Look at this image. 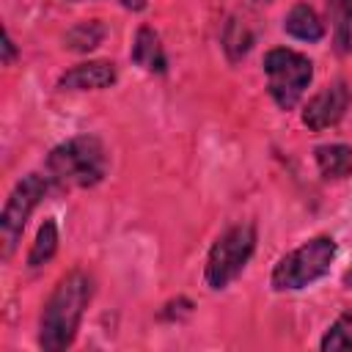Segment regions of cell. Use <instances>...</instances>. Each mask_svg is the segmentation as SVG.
<instances>
[{"label": "cell", "instance_id": "6da1fadb", "mask_svg": "<svg viewBox=\"0 0 352 352\" xmlns=\"http://www.w3.org/2000/svg\"><path fill=\"white\" fill-rule=\"evenodd\" d=\"M91 297H94V278L85 270H72L58 280L41 311V324H38V344L44 352H60L72 346Z\"/></svg>", "mask_w": 352, "mask_h": 352}, {"label": "cell", "instance_id": "7a4b0ae2", "mask_svg": "<svg viewBox=\"0 0 352 352\" xmlns=\"http://www.w3.org/2000/svg\"><path fill=\"white\" fill-rule=\"evenodd\" d=\"M44 168L58 190L96 187L107 176V148L96 135H74L47 154Z\"/></svg>", "mask_w": 352, "mask_h": 352}, {"label": "cell", "instance_id": "3957f363", "mask_svg": "<svg viewBox=\"0 0 352 352\" xmlns=\"http://www.w3.org/2000/svg\"><path fill=\"white\" fill-rule=\"evenodd\" d=\"M336 250H338L336 239L324 236V234L302 242L300 248H294L275 264L272 278H270L272 289L275 292H297V289L316 283L319 278H324L330 272Z\"/></svg>", "mask_w": 352, "mask_h": 352}, {"label": "cell", "instance_id": "277c9868", "mask_svg": "<svg viewBox=\"0 0 352 352\" xmlns=\"http://www.w3.org/2000/svg\"><path fill=\"white\" fill-rule=\"evenodd\" d=\"M253 250H256V226L253 223H236V226L226 228L209 248L206 270H204L206 286L214 292L226 289L248 267Z\"/></svg>", "mask_w": 352, "mask_h": 352}, {"label": "cell", "instance_id": "5b68a950", "mask_svg": "<svg viewBox=\"0 0 352 352\" xmlns=\"http://www.w3.org/2000/svg\"><path fill=\"white\" fill-rule=\"evenodd\" d=\"M264 74L272 102L280 110H292L314 80V63L297 50L275 47L264 55Z\"/></svg>", "mask_w": 352, "mask_h": 352}, {"label": "cell", "instance_id": "8992f818", "mask_svg": "<svg viewBox=\"0 0 352 352\" xmlns=\"http://www.w3.org/2000/svg\"><path fill=\"white\" fill-rule=\"evenodd\" d=\"M50 176L44 173H28L22 176L11 195L6 198V206H3V214H0V239H3V256L8 258L28 226V217L33 214V209L38 206V201L47 195L50 190Z\"/></svg>", "mask_w": 352, "mask_h": 352}, {"label": "cell", "instance_id": "52a82bcc", "mask_svg": "<svg viewBox=\"0 0 352 352\" xmlns=\"http://www.w3.org/2000/svg\"><path fill=\"white\" fill-rule=\"evenodd\" d=\"M352 102V91L344 80H336L330 85H324L316 96L308 99V104L302 107V124L311 129V132H322L327 126H336L346 107Z\"/></svg>", "mask_w": 352, "mask_h": 352}, {"label": "cell", "instance_id": "ba28073f", "mask_svg": "<svg viewBox=\"0 0 352 352\" xmlns=\"http://www.w3.org/2000/svg\"><path fill=\"white\" fill-rule=\"evenodd\" d=\"M116 80H118V72L113 60H88V63H77L69 72H63L58 77V88L60 91H102V88H110Z\"/></svg>", "mask_w": 352, "mask_h": 352}, {"label": "cell", "instance_id": "9c48e42d", "mask_svg": "<svg viewBox=\"0 0 352 352\" xmlns=\"http://www.w3.org/2000/svg\"><path fill=\"white\" fill-rule=\"evenodd\" d=\"M132 60L140 66V69H146V72H154V74H162L165 69H168V58H165V50H162V44H160V36L148 28V25H143L138 33H135V44H132Z\"/></svg>", "mask_w": 352, "mask_h": 352}, {"label": "cell", "instance_id": "30bf717a", "mask_svg": "<svg viewBox=\"0 0 352 352\" xmlns=\"http://www.w3.org/2000/svg\"><path fill=\"white\" fill-rule=\"evenodd\" d=\"M314 157H316L319 173L324 179L338 182V179L352 176V146H346V143H324V146H316Z\"/></svg>", "mask_w": 352, "mask_h": 352}, {"label": "cell", "instance_id": "8fae6325", "mask_svg": "<svg viewBox=\"0 0 352 352\" xmlns=\"http://www.w3.org/2000/svg\"><path fill=\"white\" fill-rule=\"evenodd\" d=\"M283 30L300 41H319L324 36V25L322 19L316 16V11L305 3L294 6L286 16H283Z\"/></svg>", "mask_w": 352, "mask_h": 352}, {"label": "cell", "instance_id": "7c38bea8", "mask_svg": "<svg viewBox=\"0 0 352 352\" xmlns=\"http://www.w3.org/2000/svg\"><path fill=\"white\" fill-rule=\"evenodd\" d=\"M330 22H333V41L341 55L352 52V0H327Z\"/></svg>", "mask_w": 352, "mask_h": 352}, {"label": "cell", "instance_id": "4fadbf2b", "mask_svg": "<svg viewBox=\"0 0 352 352\" xmlns=\"http://www.w3.org/2000/svg\"><path fill=\"white\" fill-rule=\"evenodd\" d=\"M55 250H58V226H55L52 217H47V220L41 223L38 234H36V242H33L30 253H28V267L36 270V267L47 264V261L55 256Z\"/></svg>", "mask_w": 352, "mask_h": 352}, {"label": "cell", "instance_id": "5bb4252c", "mask_svg": "<svg viewBox=\"0 0 352 352\" xmlns=\"http://www.w3.org/2000/svg\"><path fill=\"white\" fill-rule=\"evenodd\" d=\"M250 44H253V33H250L248 22L245 19H231L226 25V33H223V47H226L228 58L231 60H239L250 50Z\"/></svg>", "mask_w": 352, "mask_h": 352}, {"label": "cell", "instance_id": "9a60e30c", "mask_svg": "<svg viewBox=\"0 0 352 352\" xmlns=\"http://www.w3.org/2000/svg\"><path fill=\"white\" fill-rule=\"evenodd\" d=\"M319 346L324 352H333V349H352V314H341L330 327L327 333L322 336Z\"/></svg>", "mask_w": 352, "mask_h": 352}, {"label": "cell", "instance_id": "2e32d148", "mask_svg": "<svg viewBox=\"0 0 352 352\" xmlns=\"http://www.w3.org/2000/svg\"><path fill=\"white\" fill-rule=\"evenodd\" d=\"M104 30L99 22H80L77 28L69 30L66 36V47L69 50H77V52H85V50H94L99 41H102Z\"/></svg>", "mask_w": 352, "mask_h": 352}, {"label": "cell", "instance_id": "e0dca14e", "mask_svg": "<svg viewBox=\"0 0 352 352\" xmlns=\"http://www.w3.org/2000/svg\"><path fill=\"white\" fill-rule=\"evenodd\" d=\"M14 55H16V47H14V41H11V33L6 30V38H3V63L8 66V63L14 60Z\"/></svg>", "mask_w": 352, "mask_h": 352}, {"label": "cell", "instance_id": "ac0fdd59", "mask_svg": "<svg viewBox=\"0 0 352 352\" xmlns=\"http://www.w3.org/2000/svg\"><path fill=\"white\" fill-rule=\"evenodd\" d=\"M146 3H148V0H121V6H124V8H129V11H143V8H146Z\"/></svg>", "mask_w": 352, "mask_h": 352}, {"label": "cell", "instance_id": "d6986e66", "mask_svg": "<svg viewBox=\"0 0 352 352\" xmlns=\"http://www.w3.org/2000/svg\"><path fill=\"white\" fill-rule=\"evenodd\" d=\"M256 3H272V0H256Z\"/></svg>", "mask_w": 352, "mask_h": 352}]
</instances>
